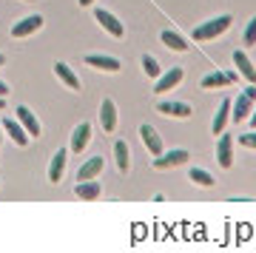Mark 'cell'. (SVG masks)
Masks as SVG:
<instances>
[{"instance_id":"1","label":"cell","mask_w":256,"mask_h":253,"mask_svg":"<svg viewBox=\"0 0 256 253\" xmlns=\"http://www.w3.org/2000/svg\"><path fill=\"white\" fill-rule=\"evenodd\" d=\"M230 23H234V18H230V14H220V18H214V20H208V23L196 26L191 37L196 40V43H208V40H214V37L225 34V32L230 28Z\"/></svg>"},{"instance_id":"2","label":"cell","mask_w":256,"mask_h":253,"mask_svg":"<svg viewBox=\"0 0 256 253\" xmlns=\"http://www.w3.org/2000/svg\"><path fill=\"white\" fill-rule=\"evenodd\" d=\"M254 102H256V86L250 82V86L236 97V102H230V120H234V122H245L248 114L254 111Z\"/></svg>"},{"instance_id":"3","label":"cell","mask_w":256,"mask_h":253,"mask_svg":"<svg viewBox=\"0 0 256 253\" xmlns=\"http://www.w3.org/2000/svg\"><path fill=\"white\" fill-rule=\"evenodd\" d=\"M188 151L185 148H174V151H162V154L154 156V168L156 171H168V168H176V165L188 162Z\"/></svg>"},{"instance_id":"4","label":"cell","mask_w":256,"mask_h":253,"mask_svg":"<svg viewBox=\"0 0 256 253\" xmlns=\"http://www.w3.org/2000/svg\"><path fill=\"white\" fill-rule=\"evenodd\" d=\"M216 162L222 168H230L234 165V136L225 134V131L220 134V142H216Z\"/></svg>"},{"instance_id":"5","label":"cell","mask_w":256,"mask_h":253,"mask_svg":"<svg viewBox=\"0 0 256 253\" xmlns=\"http://www.w3.org/2000/svg\"><path fill=\"white\" fill-rule=\"evenodd\" d=\"M182 68H180V66H174V68H168V72L165 74H160V77H156V94H165V91H171V88H176V86H180V82H182Z\"/></svg>"},{"instance_id":"6","label":"cell","mask_w":256,"mask_h":253,"mask_svg":"<svg viewBox=\"0 0 256 253\" xmlns=\"http://www.w3.org/2000/svg\"><path fill=\"white\" fill-rule=\"evenodd\" d=\"M43 26V18L40 14H32V18H23V20H18L14 26H12V37H32L37 32V28Z\"/></svg>"},{"instance_id":"7","label":"cell","mask_w":256,"mask_h":253,"mask_svg":"<svg viewBox=\"0 0 256 253\" xmlns=\"http://www.w3.org/2000/svg\"><path fill=\"white\" fill-rule=\"evenodd\" d=\"M86 63L92 66V68H100V72H108V74H117L120 68H122V63H120L117 57H111V54H88Z\"/></svg>"},{"instance_id":"8","label":"cell","mask_w":256,"mask_h":253,"mask_svg":"<svg viewBox=\"0 0 256 253\" xmlns=\"http://www.w3.org/2000/svg\"><path fill=\"white\" fill-rule=\"evenodd\" d=\"M88 140H92V122H80V126L72 131V148L74 154H82L86 151V145H88Z\"/></svg>"},{"instance_id":"9","label":"cell","mask_w":256,"mask_h":253,"mask_svg":"<svg viewBox=\"0 0 256 253\" xmlns=\"http://www.w3.org/2000/svg\"><path fill=\"white\" fill-rule=\"evenodd\" d=\"M94 20H97V23H100L111 37H122V23H120L108 9H97V12H94Z\"/></svg>"},{"instance_id":"10","label":"cell","mask_w":256,"mask_h":253,"mask_svg":"<svg viewBox=\"0 0 256 253\" xmlns=\"http://www.w3.org/2000/svg\"><path fill=\"white\" fill-rule=\"evenodd\" d=\"M156 111L165 114V117H180V120L191 117V106H188V102H176V100H165V102H160Z\"/></svg>"},{"instance_id":"11","label":"cell","mask_w":256,"mask_h":253,"mask_svg":"<svg viewBox=\"0 0 256 253\" xmlns=\"http://www.w3.org/2000/svg\"><path fill=\"white\" fill-rule=\"evenodd\" d=\"M100 126L108 134L117 128V106H114V100H102L100 102Z\"/></svg>"},{"instance_id":"12","label":"cell","mask_w":256,"mask_h":253,"mask_svg":"<svg viewBox=\"0 0 256 253\" xmlns=\"http://www.w3.org/2000/svg\"><path fill=\"white\" fill-rule=\"evenodd\" d=\"M140 140H142V145H146L151 154H162V140H160V134H156L154 126H140Z\"/></svg>"},{"instance_id":"13","label":"cell","mask_w":256,"mask_h":253,"mask_svg":"<svg viewBox=\"0 0 256 253\" xmlns=\"http://www.w3.org/2000/svg\"><path fill=\"white\" fill-rule=\"evenodd\" d=\"M14 114H18V122H20L23 128H26V134L40 136V122H37V117L32 114V108H28V106H20V108L14 111Z\"/></svg>"},{"instance_id":"14","label":"cell","mask_w":256,"mask_h":253,"mask_svg":"<svg viewBox=\"0 0 256 253\" xmlns=\"http://www.w3.org/2000/svg\"><path fill=\"white\" fill-rule=\"evenodd\" d=\"M234 66H236V72L242 74L248 82H254V86H256V68H254L250 57H248L245 52H234Z\"/></svg>"},{"instance_id":"15","label":"cell","mask_w":256,"mask_h":253,"mask_svg":"<svg viewBox=\"0 0 256 253\" xmlns=\"http://www.w3.org/2000/svg\"><path fill=\"white\" fill-rule=\"evenodd\" d=\"M66 156H68V151H57L54 156H52V165H48V182H60L63 180V171H66Z\"/></svg>"},{"instance_id":"16","label":"cell","mask_w":256,"mask_h":253,"mask_svg":"<svg viewBox=\"0 0 256 253\" xmlns=\"http://www.w3.org/2000/svg\"><path fill=\"white\" fill-rule=\"evenodd\" d=\"M0 126H3V131H6V134H9L18 145H28V134H26V128L20 126L18 120H3Z\"/></svg>"},{"instance_id":"17","label":"cell","mask_w":256,"mask_h":253,"mask_svg":"<svg viewBox=\"0 0 256 253\" xmlns=\"http://www.w3.org/2000/svg\"><path fill=\"white\" fill-rule=\"evenodd\" d=\"M100 182H94V180H82V182H77V188H74V194L80 199H86V202H92V199H97L100 196Z\"/></svg>"},{"instance_id":"18","label":"cell","mask_w":256,"mask_h":253,"mask_svg":"<svg viewBox=\"0 0 256 253\" xmlns=\"http://www.w3.org/2000/svg\"><path fill=\"white\" fill-rule=\"evenodd\" d=\"M100 171H102V156H92L88 162L82 165L80 171H77V180H97L100 176Z\"/></svg>"},{"instance_id":"19","label":"cell","mask_w":256,"mask_h":253,"mask_svg":"<svg viewBox=\"0 0 256 253\" xmlns=\"http://www.w3.org/2000/svg\"><path fill=\"white\" fill-rule=\"evenodd\" d=\"M54 74L60 77V80L68 86V88H74V91H80V77L68 68V63H54Z\"/></svg>"},{"instance_id":"20","label":"cell","mask_w":256,"mask_h":253,"mask_svg":"<svg viewBox=\"0 0 256 253\" xmlns=\"http://www.w3.org/2000/svg\"><path fill=\"white\" fill-rule=\"evenodd\" d=\"M160 40H162L171 52H188V40H185L182 34H176V32H168V28H165L162 34H160Z\"/></svg>"},{"instance_id":"21","label":"cell","mask_w":256,"mask_h":253,"mask_svg":"<svg viewBox=\"0 0 256 253\" xmlns=\"http://www.w3.org/2000/svg\"><path fill=\"white\" fill-rule=\"evenodd\" d=\"M228 120H230V100H222L220 102V111H216V117H214V134H222L225 131V126H228Z\"/></svg>"},{"instance_id":"22","label":"cell","mask_w":256,"mask_h":253,"mask_svg":"<svg viewBox=\"0 0 256 253\" xmlns=\"http://www.w3.org/2000/svg\"><path fill=\"white\" fill-rule=\"evenodd\" d=\"M114 162H117V168L122 174H126L128 165H131V154H128V145L122 142V140H117V142H114Z\"/></svg>"},{"instance_id":"23","label":"cell","mask_w":256,"mask_h":253,"mask_svg":"<svg viewBox=\"0 0 256 253\" xmlns=\"http://www.w3.org/2000/svg\"><path fill=\"white\" fill-rule=\"evenodd\" d=\"M188 180L202 185V188H214V185H216V180H214L205 168H191V171H188Z\"/></svg>"},{"instance_id":"24","label":"cell","mask_w":256,"mask_h":253,"mask_svg":"<svg viewBox=\"0 0 256 253\" xmlns=\"http://www.w3.org/2000/svg\"><path fill=\"white\" fill-rule=\"evenodd\" d=\"M222 86H230L228 74L210 72V74H205V77H202V88H222Z\"/></svg>"},{"instance_id":"25","label":"cell","mask_w":256,"mask_h":253,"mask_svg":"<svg viewBox=\"0 0 256 253\" xmlns=\"http://www.w3.org/2000/svg\"><path fill=\"white\" fill-rule=\"evenodd\" d=\"M142 72L148 74V77H160V63H156V57H151V54H146L142 57Z\"/></svg>"},{"instance_id":"26","label":"cell","mask_w":256,"mask_h":253,"mask_svg":"<svg viewBox=\"0 0 256 253\" xmlns=\"http://www.w3.org/2000/svg\"><path fill=\"white\" fill-rule=\"evenodd\" d=\"M245 43L248 46H256V18L248 23V28H245Z\"/></svg>"},{"instance_id":"27","label":"cell","mask_w":256,"mask_h":253,"mask_svg":"<svg viewBox=\"0 0 256 253\" xmlns=\"http://www.w3.org/2000/svg\"><path fill=\"white\" fill-rule=\"evenodd\" d=\"M239 142L245 145V148H256V128H254V134H242L239 136Z\"/></svg>"},{"instance_id":"28","label":"cell","mask_w":256,"mask_h":253,"mask_svg":"<svg viewBox=\"0 0 256 253\" xmlns=\"http://www.w3.org/2000/svg\"><path fill=\"white\" fill-rule=\"evenodd\" d=\"M6 94H9V86H6V82L0 80V97H6Z\"/></svg>"},{"instance_id":"29","label":"cell","mask_w":256,"mask_h":253,"mask_svg":"<svg viewBox=\"0 0 256 253\" xmlns=\"http://www.w3.org/2000/svg\"><path fill=\"white\" fill-rule=\"evenodd\" d=\"M248 120H250V128H256V111L254 114H248Z\"/></svg>"},{"instance_id":"30","label":"cell","mask_w":256,"mask_h":253,"mask_svg":"<svg viewBox=\"0 0 256 253\" xmlns=\"http://www.w3.org/2000/svg\"><path fill=\"white\" fill-rule=\"evenodd\" d=\"M77 3H80V6H92L94 0H77Z\"/></svg>"},{"instance_id":"31","label":"cell","mask_w":256,"mask_h":253,"mask_svg":"<svg viewBox=\"0 0 256 253\" xmlns=\"http://www.w3.org/2000/svg\"><path fill=\"white\" fill-rule=\"evenodd\" d=\"M3 106H6V97H0V108H3Z\"/></svg>"},{"instance_id":"32","label":"cell","mask_w":256,"mask_h":253,"mask_svg":"<svg viewBox=\"0 0 256 253\" xmlns=\"http://www.w3.org/2000/svg\"><path fill=\"white\" fill-rule=\"evenodd\" d=\"M0 142H3V126H0Z\"/></svg>"},{"instance_id":"33","label":"cell","mask_w":256,"mask_h":253,"mask_svg":"<svg viewBox=\"0 0 256 253\" xmlns=\"http://www.w3.org/2000/svg\"><path fill=\"white\" fill-rule=\"evenodd\" d=\"M3 63H6V57H3V54H0V66H3Z\"/></svg>"}]
</instances>
